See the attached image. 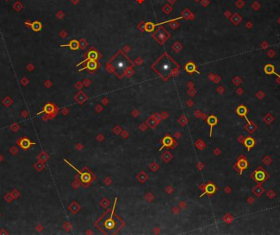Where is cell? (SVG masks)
I'll use <instances>...</instances> for the list:
<instances>
[{
	"instance_id": "obj_1",
	"label": "cell",
	"mask_w": 280,
	"mask_h": 235,
	"mask_svg": "<svg viewBox=\"0 0 280 235\" xmlns=\"http://www.w3.org/2000/svg\"><path fill=\"white\" fill-rule=\"evenodd\" d=\"M172 69H173V65L170 62V60L167 59V58H165V59L161 60L160 63H159L158 70L160 71L159 73H160L162 75H168L171 73Z\"/></svg>"
},
{
	"instance_id": "obj_2",
	"label": "cell",
	"mask_w": 280,
	"mask_h": 235,
	"mask_svg": "<svg viewBox=\"0 0 280 235\" xmlns=\"http://www.w3.org/2000/svg\"><path fill=\"white\" fill-rule=\"evenodd\" d=\"M113 66H114L115 70L118 73H120V72H123L128 67V62L126 61L125 57H123L122 56H119L118 57H116L115 60L113 62Z\"/></svg>"
},
{
	"instance_id": "obj_3",
	"label": "cell",
	"mask_w": 280,
	"mask_h": 235,
	"mask_svg": "<svg viewBox=\"0 0 280 235\" xmlns=\"http://www.w3.org/2000/svg\"><path fill=\"white\" fill-rule=\"evenodd\" d=\"M17 144L19 145L20 148H21L23 150H28L30 148H31L33 145L35 144L34 142H32L30 138L27 137H22L18 141H17Z\"/></svg>"
},
{
	"instance_id": "obj_4",
	"label": "cell",
	"mask_w": 280,
	"mask_h": 235,
	"mask_svg": "<svg viewBox=\"0 0 280 235\" xmlns=\"http://www.w3.org/2000/svg\"><path fill=\"white\" fill-rule=\"evenodd\" d=\"M55 111V106L52 103H48L44 106V107L43 109V111L41 112H39L38 115L41 114V113H45L46 115H50L52 114Z\"/></svg>"
},
{
	"instance_id": "obj_5",
	"label": "cell",
	"mask_w": 280,
	"mask_h": 235,
	"mask_svg": "<svg viewBox=\"0 0 280 235\" xmlns=\"http://www.w3.org/2000/svg\"><path fill=\"white\" fill-rule=\"evenodd\" d=\"M255 179L257 182H262L265 179V173L262 171H257L255 174Z\"/></svg>"
},
{
	"instance_id": "obj_6",
	"label": "cell",
	"mask_w": 280,
	"mask_h": 235,
	"mask_svg": "<svg viewBox=\"0 0 280 235\" xmlns=\"http://www.w3.org/2000/svg\"><path fill=\"white\" fill-rule=\"evenodd\" d=\"M246 112H247V111H246V108L245 107H243V106H240V107H238V109H237V113H238V115H240V116H244V117H245V118L246 119V120L248 121V123L250 124V121L248 120V119L246 118Z\"/></svg>"
},
{
	"instance_id": "obj_7",
	"label": "cell",
	"mask_w": 280,
	"mask_h": 235,
	"mask_svg": "<svg viewBox=\"0 0 280 235\" xmlns=\"http://www.w3.org/2000/svg\"><path fill=\"white\" fill-rule=\"evenodd\" d=\"M254 144H255V141L252 138L248 137L244 140V145L246 146V148L248 149V151L254 146Z\"/></svg>"
},
{
	"instance_id": "obj_8",
	"label": "cell",
	"mask_w": 280,
	"mask_h": 235,
	"mask_svg": "<svg viewBox=\"0 0 280 235\" xmlns=\"http://www.w3.org/2000/svg\"><path fill=\"white\" fill-rule=\"evenodd\" d=\"M264 70L265 72V74L267 75H271V74H275V66L272 65V64H267L264 67Z\"/></svg>"
},
{
	"instance_id": "obj_9",
	"label": "cell",
	"mask_w": 280,
	"mask_h": 235,
	"mask_svg": "<svg viewBox=\"0 0 280 235\" xmlns=\"http://www.w3.org/2000/svg\"><path fill=\"white\" fill-rule=\"evenodd\" d=\"M216 191V188H215V186L213 185V184H208L207 186L206 187V192L204 193H202V194L201 195V197H202L203 195H205L206 193H213L214 192Z\"/></svg>"
},
{
	"instance_id": "obj_10",
	"label": "cell",
	"mask_w": 280,
	"mask_h": 235,
	"mask_svg": "<svg viewBox=\"0 0 280 235\" xmlns=\"http://www.w3.org/2000/svg\"><path fill=\"white\" fill-rule=\"evenodd\" d=\"M208 123L211 125L212 126V129H211V136H212V126H215L216 123H217V118L214 115H212L208 118Z\"/></svg>"
},
{
	"instance_id": "obj_11",
	"label": "cell",
	"mask_w": 280,
	"mask_h": 235,
	"mask_svg": "<svg viewBox=\"0 0 280 235\" xmlns=\"http://www.w3.org/2000/svg\"><path fill=\"white\" fill-rule=\"evenodd\" d=\"M238 168L240 169L241 171H242L243 169H246V167H247V162H246V160H240L239 161H238Z\"/></svg>"
},
{
	"instance_id": "obj_12",
	"label": "cell",
	"mask_w": 280,
	"mask_h": 235,
	"mask_svg": "<svg viewBox=\"0 0 280 235\" xmlns=\"http://www.w3.org/2000/svg\"><path fill=\"white\" fill-rule=\"evenodd\" d=\"M163 143H164V146H166H166H170V145H171L172 139L170 137L165 138L164 140H163ZM164 146H163V147H164Z\"/></svg>"
},
{
	"instance_id": "obj_13",
	"label": "cell",
	"mask_w": 280,
	"mask_h": 235,
	"mask_svg": "<svg viewBox=\"0 0 280 235\" xmlns=\"http://www.w3.org/2000/svg\"><path fill=\"white\" fill-rule=\"evenodd\" d=\"M81 175H82V177H81L82 181H84V182H88V181L90 180V175H88L87 173H86V174H81Z\"/></svg>"
},
{
	"instance_id": "obj_14",
	"label": "cell",
	"mask_w": 280,
	"mask_h": 235,
	"mask_svg": "<svg viewBox=\"0 0 280 235\" xmlns=\"http://www.w3.org/2000/svg\"><path fill=\"white\" fill-rule=\"evenodd\" d=\"M3 104L5 105L6 107H9L10 105L11 104V98L9 97H5V99L3 101Z\"/></svg>"
},
{
	"instance_id": "obj_15",
	"label": "cell",
	"mask_w": 280,
	"mask_h": 235,
	"mask_svg": "<svg viewBox=\"0 0 280 235\" xmlns=\"http://www.w3.org/2000/svg\"><path fill=\"white\" fill-rule=\"evenodd\" d=\"M19 195H20V193L17 191V189H15V190L11 193V196L13 197V198H17V197H19Z\"/></svg>"
},
{
	"instance_id": "obj_16",
	"label": "cell",
	"mask_w": 280,
	"mask_h": 235,
	"mask_svg": "<svg viewBox=\"0 0 280 235\" xmlns=\"http://www.w3.org/2000/svg\"><path fill=\"white\" fill-rule=\"evenodd\" d=\"M89 67L91 69V70H93L94 68H96V63L94 62H92L89 63Z\"/></svg>"
},
{
	"instance_id": "obj_17",
	"label": "cell",
	"mask_w": 280,
	"mask_h": 235,
	"mask_svg": "<svg viewBox=\"0 0 280 235\" xmlns=\"http://www.w3.org/2000/svg\"><path fill=\"white\" fill-rule=\"evenodd\" d=\"M10 152H11V154H17V152H18V149L16 147H13V148H11L10 149Z\"/></svg>"
},
{
	"instance_id": "obj_18",
	"label": "cell",
	"mask_w": 280,
	"mask_h": 235,
	"mask_svg": "<svg viewBox=\"0 0 280 235\" xmlns=\"http://www.w3.org/2000/svg\"><path fill=\"white\" fill-rule=\"evenodd\" d=\"M5 199L7 201H11L13 199V197L11 196V194H7L5 197Z\"/></svg>"
},
{
	"instance_id": "obj_19",
	"label": "cell",
	"mask_w": 280,
	"mask_h": 235,
	"mask_svg": "<svg viewBox=\"0 0 280 235\" xmlns=\"http://www.w3.org/2000/svg\"><path fill=\"white\" fill-rule=\"evenodd\" d=\"M42 163H40V162H38V163H36V165H35V167L39 170V171H40L42 168H43V165H41Z\"/></svg>"
}]
</instances>
